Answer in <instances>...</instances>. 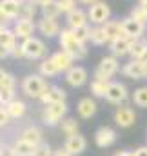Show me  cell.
<instances>
[{"label":"cell","instance_id":"cell-1","mask_svg":"<svg viewBox=\"0 0 147 156\" xmlns=\"http://www.w3.org/2000/svg\"><path fill=\"white\" fill-rule=\"evenodd\" d=\"M58 42H60V47L64 51H67L74 60H82L87 56V49H85V44L78 42V38L74 37L73 29H62L60 35H58Z\"/></svg>","mask_w":147,"mask_h":156},{"label":"cell","instance_id":"cell-2","mask_svg":"<svg viewBox=\"0 0 147 156\" xmlns=\"http://www.w3.org/2000/svg\"><path fill=\"white\" fill-rule=\"evenodd\" d=\"M67 115V104L66 102H55V104H47L42 109V122L49 127H55L58 123H62L64 116Z\"/></svg>","mask_w":147,"mask_h":156},{"label":"cell","instance_id":"cell-3","mask_svg":"<svg viewBox=\"0 0 147 156\" xmlns=\"http://www.w3.org/2000/svg\"><path fill=\"white\" fill-rule=\"evenodd\" d=\"M45 89H47V83H45V80H44L42 75H27L22 80V91L29 98L40 100L42 94L45 93Z\"/></svg>","mask_w":147,"mask_h":156},{"label":"cell","instance_id":"cell-4","mask_svg":"<svg viewBox=\"0 0 147 156\" xmlns=\"http://www.w3.org/2000/svg\"><path fill=\"white\" fill-rule=\"evenodd\" d=\"M118 69H120V64H118L116 56H113V55L111 56H104L100 60L96 71H95V78L96 80H109L111 82V78L118 73Z\"/></svg>","mask_w":147,"mask_h":156},{"label":"cell","instance_id":"cell-5","mask_svg":"<svg viewBox=\"0 0 147 156\" xmlns=\"http://www.w3.org/2000/svg\"><path fill=\"white\" fill-rule=\"evenodd\" d=\"M87 16H89V20H91V24H95V26H104V24L111 18L109 4H107V2H104V0H98L96 4L89 5Z\"/></svg>","mask_w":147,"mask_h":156},{"label":"cell","instance_id":"cell-6","mask_svg":"<svg viewBox=\"0 0 147 156\" xmlns=\"http://www.w3.org/2000/svg\"><path fill=\"white\" fill-rule=\"evenodd\" d=\"M22 47H24L26 58H29V60H40L47 53V45L40 38H37V37H31V38L24 40L22 42Z\"/></svg>","mask_w":147,"mask_h":156},{"label":"cell","instance_id":"cell-7","mask_svg":"<svg viewBox=\"0 0 147 156\" xmlns=\"http://www.w3.org/2000/svg\"><path fill=\"white\" fill-rule=\"evenodd\" d=\"M122 73L131 80H142L147 76V64L142 60H131L122 67Z\"/></svg>","mask_w":147,"mask_h":156},{"label":"cell","instance_id":"cell-8","mask_svg":"<svg viewBox=\"0 0 147 156\" xmlns=\"http://www.w3.org/2000/svg\"><path fill=\"white\" fill-rule=\"evenodd\" d=\"M129 93H127V87L120 82H111L109 89L106 93V100L111 102V104H124L127 100Z\"/></svg>","mask_w":147,"mask_h":156},{"label":"cell","instance_id":"cell-9","mask_svg":"<svg viewBox=\"0 0 147 156\" xmlns=\"http://www.w3.org/2000/svg\"><path fill=\"white\" fill-rule=\"evenodd\" d=\"M35 29H37V24L33 20H29V18H18L15 22V26H13V31H15L16 38L22 40V42L31 38L33 33H35Z\"/></svg>","mask_w":147,"mask_h":156},{"label":"cell","instance_id":"cell-10","mask_svg":"<svg viewBox=\"0 0 147 156\" xmlns=\"http://www.w3.org/2000/svg\"><path fill=\"white\" fill-rule=\"evenodd\" d=\"M37 29L45 37V38H55V37H58L60 31H62L56 18H45V16H42V18L38 20Z\"/></svg>","mask_w":147,"mask_h":156},{"label":"cell","instance_id":"cell-11","mask_svg":"<svg viewBox=\"0 0 147 156\" xmlns=\"http://www.w3.org/2000/svg\"><path fill=\"white\" fill-rule=\"evenodd\" d=\"M134 122H136V115H134V111L131 109V107H118L116 111H114V123L118 125V127H124V129H127V127H131V125H134Z\"/></svg>","mask_w":147,"mask_h":156},{"label":"cell","instance_id":"cell-12","mask_svg":"<svg viewBox=\"0 0 147 156\" xmlns=\"http://www.w3.org/2000/svg\"><path fill=\"white\" fill-rule=\"evenodd\" d=\"M116 142V133L114 129L111 127H100L96 133H95V144L100 147V149H107L113 144Z\"/></svg>","mask_w":147,"mask_h":156},{"label":"cell","instance_id":"cell-13","mask_svg":"<svg viewBox=\"0 0 147 156\" xmlns=\"http://www.w3.org/2000/svg\"><path fill=\"white\" fill-rule=\"evenodd\" d=\"M66 82L71 87H82L87 82V71L82 66H73L67 73H66Z\"/></svg>","mask_w":147,"mask_h":156},{"label":"cell","instance_id":"cell-14","mask_svg":"<svg viewBox=\"0 0 147 156\" xmlns=\"http://www.w3.org/2000/svg\"><path fill=\"white\" fill-rule=\"evenodd\" d=\"M122 27H124L125 37H131V38H142V35L145 31V26L140 24L138 20L131 18V16H127V18L122 20Z\"/></svg>","mask_w":147,"mask_h":156},{"label":"cell","instance_id":"cell-15","mask_svg":"<svg viewBox=\"0 0 147 156\" xmlns=\"http://www.w3.org/2000/svg\"><path fill=\"white\" fill-rule=\"evenodd\" d=\"M64 147H66L73 156H78V154H82V153L85 151V147H87V140L78 133V134H73V136H67V138H66Z\"/></svg>","mask_w":147,"mask_h":156},{"label":"cell","instance_id":"cell-16","mask_svg":"<svg viewBox=\"0 0 147 156\" xmlns=\"http://www.w3.org/2000/svg\"><path fill=\"white\" fill-rule=\"evenodd\" d=\"M133 42H134V38H131V37H122V38L111 42L109 49H111V53H113V56L118 58V56H125V55H129V53H131V45H133Z\"/></svg>","mask_w":147,"mask_h":156},{"label":"cell","instance_id":"cell-17","mask_svg":"<svg viewBox=\"0 0 147 156\" xmlns=\"http://www.w3.org/2000/svg\"><path fill=\"white\" fill-rule=\"evenodd\" d=\"M66 22H67V27L69 29H76V27H82V26L89 24V16H87V13L84 9L76 7L71 13L66 15Z\"/></svg>","mask_w":147,"mask_h":156},{"label":"cell","instance_id":"cell-18","mask_svg":"<svg viewBox=\"0 0 147 156\" xmlns=\"http://www.w3.org/2000/svg\"><path fill=\"white\" fill-rule=\"evenodd\" d=\"M40 102H42L44 105L55 104V102H66V91H64L62 87H58V85H47V89H45V93L42 94Z\"/></svg>","mask_w":147,"mask_h":156},{"label":"cell","instance_id":"cell-19","mask_svg":"<svg viewBox=\"0 0 147 156\" xmlns=\"http://www.w3.org/2000/svg\"><path fill=\"white\" fill-rule=\"evenodd\" d=\"M96 109H98V105H96L95 98H91V96H85V98H82V100L78 102V105H76V111H78V115H80V118H84V120H89V118H93L95 115H96Z\"/></svg>","mask_w":147,"mask_h":156},{"label":"cell","instance_id":"cell-20","mask_svg":"<svg viewBox=\"0 0 147 156\" xmlns=\"http://www.w3.org/2000/svg\"><path fill=\"white\" fill-rule=\"evenodd\" d=\"M102 27H104V33H106L109 44L114 42V40H118V38H122V37H125L124 27H122V22H118V20H107Z\"/></svg>","mask_w":147,"mask_h":156},{"label":"cell","instance_id":"cell-21","mask_svg":"<svg viewBox=\"0 0 147 156\" xmlns=\"http://www.w3.org/2000/svg\"><path fill=\"white\" fill-rule=\"evenodd\" d=\"M51 58H53V62L56 64V67H58L60 73H67L74 64V58L67 53V51H64V49H62V51H56Z\"/></svg>","mask_w":147,"mask_h":156},{"label":"cell","instance_id":"cell-22","mask_svg":"<svg viewBox=\"0 0 147 156\" xmlns=\"http://www.w3.org/2000/svg\"><path fill=\"white\" fill-rule=\"evenodd\" d=\"M20 138L22 140H26V142H29L31 145H40V144H44L42 142V131L35 127V125H29V127H26L22 133H20Z\"/></svg>","mask_w":147,"mask_h":156},{"label":"cell","instance_id":"cell-23","mask_svg":"<svg viewBox=\"0 0 147 156\" xmlns=\"http://www.w3.org/2000/svg\"><path fill=\"white\" fill-rule=\"evenodd\" d=\"M5 109H7V113H9L11 120H20V118L26 115L27 105H26V102H22V100L15 98L11 104H7V105H5Z\"/></svg>","mask_w":147,"mask_h":156},{"label":"cell","instance_id":"cell-24","mask_svg":"<svg viewBox=\"0 0 147 156\" xmlns=\"http://www.w3.org/2000/svg\"><path fill=\"white\" fill-rule=\"evenodd\" d=\"M38 75H42L44 78H53L60 75V71H58L56 64L53 62V58H44L38 66Z\"/></svg>","mask_w":147,"mask_h":156},{"label":"cell","instance_id":"cell-25","mask_svg":"<svg viewBox=\"0 0 147 156\" xmlns=\"http://www.w3.org/2000/svg\"><path fill=\"white\" fill-rule=\"evenodd\" d=\"M40 11H42V16H45V18H58V15L62 13L58 7V0H49V2L42 4Z\"/></svg>","mask_w":147,"mask_h":156},{"label":"cell","instance_id":"cell-26","mask_svg":"<svg viewBox=\"0 0 147 156\" xmlns=\"http://www.w3.org/2000/svg\"><path fill=\"white\" fill-rule=\"evenodd\" d=\"M20 2L22 0H2L0 5L5 11V15L13 20V18H18V15H20Z\"/></svg>","mask_w":147,"mask_h":156},{"label":"cell","instance_id":"cell-27","mask_svg":"<svg viewBox=\"0 0 147 156\" xmlns=\"http://www.w3.org/2000/svg\"><path fill=\"white\" fill-rule=\"evenodd\" d=\"M13 149H15V154L16 156H31L35 151V145H31L29 142L22 140V138H16L13 142Z\"/></svg>","mask_w":147,"mask_h":156},{"label":"cell","instance_id":"cell-28","mask_svg":"<svg viewBox=\"0 0 147 156\" xmlns=\"http://www.w3.org/2000/svg\"><path fill=\"white\" fill-rule=\"evenodd\" d=\"M109 80H93L91 82V93H93V96H96V98H106V93H107V89H109Z\"/></svg>","mask_w":147,"mask_h":156},{"label":"cell","instance_id":"cell-29","mask_svg":"<svg viewBox=\"0 0 147 156\" xmlns=\"http://www.w3.org/2000/svg\"><path fill=\"white\" fill-rule=\"evenodd\" d=\"M37 5L33 0H22L20 2V15H18V18H29V20H33V16H35V13H37Z\"/></svg>","mask_w":147,"mask_h":156},{"label":"cell","instance_id":"cell-30","mask_svg":"<svg viewBox=\"0 0 147 156\" xmlns=\"http://www.w3.org/2000/svg\"><path fill=\"white\" fill-rule=\"evenodd\" d=\"M16 35H15V31L13 29H7V27H4V31H2V35H0V44H4L9 51H13L16 45H18V42H16Z\"/></svg>","mask_w":147,"mask_h":156},{"label":"cell","instance_id":"cell-31","mask_svg":"<svg viewBox=\"0 0 147 156\" xmlns=\"http://www.w3.org/2000/svg\"><path fill=\"white\" fill-rule=\"evenodd\" d=\"M147 49V40L145 38H134V42H133V45H131V58L133 60H140L142 58V55L145 53Z\"/></svg>","mask_w":147,"mask_h":156},{"label":"cell","instance_id":"cell-32","mask_svg":"<svg viewBox=\"0 0 147 156\" xmlns=\"http://www.w3.org/2000/svg\"><path fill=\"white\" fill-rule=\"evenodd\" d=\"M60 129L66 136H73V134H78V122L74 118H66L62 120L60 123Z\"/></svg>","mask_w":147,"mask_h":156},{"label":"cell","instance_id":"cell-33","mask_svg":"<svg viewBox=\"0 0 147 156\" xmlns=\"http://www.w3.org/2000/svg\"><path fill=\"white\" fill-rule=\"evenodd\" d=\"M91 44H95V45H106V44H109L102 26L93 27V31H91Z\"/></svg>","mask_w":147,"mask_h":156},{"label":"cell","instance_id":"cell-34","mask_svg":"<svg viewBox=\"0 0 147 156\" xmlns=\"http://www.w3.org/2000/svg\"><path fill=\"white\" fill-rule=\"evenodd\" d=\"M129 16H131V18H134V20H138L140 24L147 26V11H145V7H144L142 4H140V5H134V7L131 9Z\"/></svg>","mask_w":147,"mask_h":156},{"label":"cell","instance_id":"cell-35","mask_svg":"<svg viewBox=\"0 0 147 156\" xmlns=\"http://www.w3.org/2000/svg\"><path fill=\"white\" fill-rule=\"evenodd\" d=\"M91 31H93V27H89V24H85V26H82V27L73 29L74 37L78 38V42H82V44H85V42H89V40H91Z\"/></svg>","mask_w":147,"mask_h":156},{"label":"cell","instance_id":"cell-36","mask_svg":"<svg viewBox=\"0 0 147 156\" xmlns=\"http://www.w3.org/2000/svg\"><path fill=\"white\" fill-rule=\"evenodd\" d=\"M133 102L138 105V107H144L147 109V87H138L133 94Z\"/></svg>","mask_w":147,"mask_h":156},{"label":"cell","instance_id":"cell-37","mask_svg":"<svg viewBox=\"0 0 147 156\" xmlns=\"http://www.w3.org/2000/svg\"><path fill=\"white\" fill-rule=\"evenodd\" d=\"M15 100V89H9V87H0V105H7Z\"/></svg>","mask_w":147,"mask_h":156},{"label":"cell","instance_id":"cell-38","mask_svg":"<svg viewBox=\"0 0 147 156\" xmlns=\"http://www.w3.org/2000/svg\"><path fill=\"white\" fill-rule=\"evenodd\" d=\"M53 149L49 147V144H40L35 147V151H33V154L31 156H53Z\"/></svg>","mask_w":147,"mask_h":156},{"label":"cell","instance_id":"cell-39","mask_svg":"<svg viewBox=\"0 0 147 156\" xmlns=\"http://www.w3.org/2000/svg\"><path fill=\"white\" fill-rule=\"evenodd\" d=\"M58 7L62 13H71L73 9H76V0H58Z\"/></svg>","mask_w":147,"mask_h":156},{"label":"cell","instance_id":"cell-40","mask_svg":"<svg viewBox=\"0 0 147 156\" xmlns=\"http://www.w3.org/2000/svg\"><path fill=\"white\" fill-rule=\"evenodd\" d=\"M15 85H16V80H15V76H13L11 73H5V76H4V80H2L0 87H9V89H15Z\"/></svg>","mask_w":147,"mask_h":156},{"label":"cell","instance_id":"cell-41","mask_svg":"<svg viewBox=\"0 0 147 156\" xmlns=\"http://www.w3.org/2000/svg\"><path fill=\"white\" fill-rule=\"evenodd\" d=\"M9 122H11V116L7 113V109L4 105H0V127H7Z\"/></svg>","mask_w":147,"mask_h":156},{"label":"cell","instance_id":"cell-42","mask_svg":"<svg viewBox=\"0 0 147 156\" xmlns=\"http://www.w3.org/2000/svg\"><path fill=\"white\" fill-rule=\"evenodd\" d=\"M11 56H13V58H26V53H24L22 44H20V45H16V47L11 51Z\"/></svg>","mask_w":147,"mask_h":156},{"label":"cell","instance_id":"cell-43","mask_svg":"<svg viewBox=\"0 0 147 156\" xmlns=\"http://www.w3.org/2000/svg\"><path fill=\"white\" fill-rule=\"evenodd\" d=\"M0 156H16V154H15L13 145H4V147H2V151H0Z\"/></svg>","mask_w":147,"mask_h":156},{"label":"cell","instance_id":"cell-44","mask_svg":"<svg viewBox=\"0 0 147 156\" xmlns=\"http://www.w3.org/2000/svg\"><path fill=\"white\" fill-rule=\"evenodd\" d=\"M7 56H11V51H9L4 44H0V60H4V58H7Z\"/></svg>","mask_w":147,"mask_h":156},{"label":"cell","instance_id":"cell-45","mask_svg":"<svg viewBox=\"0 0 147 156\" xmlns=\"http://www.w3.org/2000/svg\"><path fill=\"white\" fill-rule=\"evenodd\" d=\"M9 20H11V18L5 15V11H4V9H2V5H0V26H4V27H5V24H7Z\"/></svg>","mask_w":147,"mask_h":156},{"label":"cell","instance_id":"cell-46","mask_svg":"<svg viewBox=\"0 0 147 156\" xmlns=\"http://www.w3.org/2000/svg\"><path fill=\"white\" fill-rule=\"evenodd\" d=\"M53 156H73V154H71L66 147H60V149H56V151L53 153Z\"/></svg>","mask_w":147,"mask_h":156},{"label":"cell","instance_id":"cell-47","mask_svg":"<svg viewBox=\"0 0 147 156\" xmlns=\"http://www.w3.org/2000/svg\"><path fill=\"white\" fill-rule=\"evenodd\" d=\"M134 156H147V147H138L134 151Z\"/></svg>","mask_w":147,"mask_h":156},{"label":"cell","instance_id":"cell-48","mask_svg":"<svg viewBox=\"0 0 147 156\" xmlns=\"http://www.w3.org/2000/svg\"><path fill=\"white\" fill-rule=\"evenodd\" d=\"M78 2H82V4H85V5H93V4H96L98 0H78Z\"/></svg>","mask_w":147,"mask_h":156},{"label":"cell","instance_id":"cell-49","mask_svg":"<svg viewBox=\"0 0 147 156\" xmlns=\"http://www.w3.org/2000/svg\"><path fill=\"white\" fill-rule=\"evenodd\" d=\"M118 156H134V153H133V151H122Z\"/></svg>","mask_w":147,"mask_h":156},{"label":"cell","instance_id":"cell-50","mask_svg":"<svg viewBox=\"0 0 147 156\" xmlns=\"http://www.w3.org/2000/svg\"><path fill=\"white\" fill-rule=\"evenodd\" d=\"M140 60H142V62H144V64H147V49H145V53H144V55H142V58H140Z\"/></svg>","mask_w":147,"mask_h":156},{"label":"cell","instance_id":"cell-51","mask_svg":"<svg viewBox=\"0 0 147 156\" xmlns=\"http://www.w3.org/2000/svg\"><path fill=\"white\" fill-rule=\"evenodd\" d=\"M4 76H5V71H4V69H0V83H2V80H4Z\"/></svg>","mask_w":147,"mask_h":156},{"label":"cell","instance_id":"cell-52","mask_svg":"<svg viewBox=\"0 0 147 156\" xmlns=\"http://www.w3.org/2000/svg\"><path fill=\"white\" fill-rule=\"evenodd\" d=\"M35 4H38V5H42V4H45V2H49V0H33Z\"/></svg>","mask_w":147,"mask_h":156},{"label":"cell","instance_id":"cell-53","mask_svg":"<svg viewBox=\"0 0 147 156\" xmlns=\"http://www.w3.org/2000/svg\"><path fill=\"white\" fill-rule=\"evenodd\" d=\"M138 2H140V4H147V0H138Z\"/></svg>","mask_w":147,"mask_h":156},{"label":"cell","instance_id":"cell-54","mask_svg":"<svg viewBox=\"0 0 147 156\" xmlns=\"http://www.w3.org/2000/svg\"><path fill=\"white\" fill-rule=\"evenodd\" d=\"M2 31H4V26H0V35H2Z\"/></svg>","mask_w":147,"mask_h":156},{"label":"cell","instance_id":"cell-55","mask_svg":"<svg viewBox=\"0 0 147 156\" xmlns=\"http://www.w3.org/2000/svg\"><path fill=\"white\" fill-rule=\"evenodd\" d=\"M142 5H144V7H145V11H147V4H142Z\"/></svg>","mask_w":147,"mask_h":156},{"label":"cell","instance_id":"cell-56","mask_svg":"<svg viewBox=\"0 0 147 156\" xmlns=\"http://www.w3.org/2000/svg\"><path fill=\"white\" fill-rule=\"evenodd\" d=\"M0 145H2V140H0Z\"/></svg>","mask_w":147,"mask_h":156}]
</instances>
